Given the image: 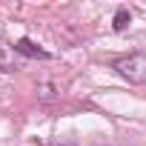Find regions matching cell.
Segmentation results:
<instances>
[{
	"instance_id": "obj_1",
	"label": "cell",
	"mask_w": 146,
	"mask_h": 146,
	"mask_svg": "<svg viewBox=\"0 0 146 146\" xmlns=\"http://www.w3.org/2000/svg\"><path fill=\"white\" fill-rule=\"evenodd\" d=\"M117 75L135 86H146V52H129L112 63Z\"/></svg>"
},
{
	"instance_id": "obj_2",
	"label": "cell",
	"mask_w": 146,
	"mask_h": 146,
	"mask_svg": "<svg viewBox=\"0 0 146 146\" xmlns=\"http://www.w3.org/2000/svg\"><path fill=\"white\" fill-rule=\"evenodd\" d=\"M15 52L20 54V57H29V60H52V54L46 52V49H40L35 40H29V37H20L17 43H15Z\"/></svg>"
},
{
	"instance_id": "obj_3",
	"label": "cell",
	"mask_w": 146,
	"mask_h": 146,
	"mask_svg": "<svg viewBox=\"0 0 146 146\" xmlns=\"http://www.w3.org/2000/svg\"><path fill=\"white\" fill-rule=\"evenodd\" d=\"M20 54L15 52V43L0 40V72H17L20 69Z\"/></svg>"
},
{
	"instance_id": "obj_4",
	"label": "cell",
	"mask_w": 146,
	"mask_h": 146,
	"mask_svg": "<svg viewBox=\"0 0 146 146\" xmlns=\"http://www.w3.org/2000/svg\"><path fill=\"white\" fill-rule=\"evenodd\" d=\"M129 20H132L129 9H123V6H120V9L115 12V32H123V29L129 26Z\"/></svg>"
},
{
	"instance_id": "obj_5",
	"label": "cell",
	"mask_w": 146,
	"mask_h": 146,
	"mask_svg": "<svg viewBox=\"0 0 146 146\" xmlns=\"http://www.w3.org/2000/svg\"><path fill=\"white\" fill-rule=\"evenodd\" d=\"M63 146H69V143H63Z\"/></svg>"
}]
</instances>
